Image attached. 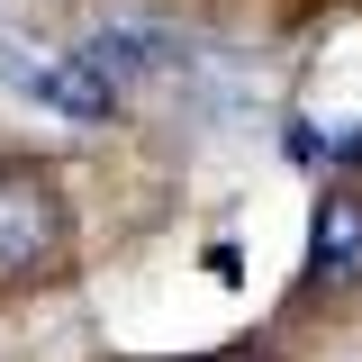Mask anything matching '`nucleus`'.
Wrapping results in <instances>:
<instances>
[{
	"mask_svg": "<svg viewBox=\"0 0 362 362\" xmlns=\"http://www.w3.org/2000/svg\"><path fill=\"white\" fill-rule=\"evenodd\" d=\"M73 235V209L45 173H0V281H37Z\"/></svg>",
	"mask_w": 362,
	"mask_h": 362,
	"instance_id": "obj_1",
	"label": "nucleus"
},
{
	"mask_svg": "<svg viewBox=\"0 0 362 362\" xmlns=\"http://www.w3.org/2000/svg\"><path fill=\"white\" fill-rule=\"evenodd\" d=\"M73 64L100 73L109 90H127V82H145V73H173V64H181V28H173V18H136V9H127V18L90 28Z\"/></svg>",
	"mask_w": 362,
	"mask_h": 362,
	"instance_id": "obj_2",
	"label": "nucleus"
},
{
	"mask_svg": "<svg viewBox=\"0 0 362 362\" xmlns=\"http://www.w3.org/2000/svg\"><path fill=\"white\" fill-rule=\"evenodd\" d=\"M308 290H362V190H326L308 218Z\"/></svg>",
	"mask_w": 362,
	"mask_h": 362,
	"instance_id": "obj_3",
	"label": "nucleus"
},
{
	"mask_svg": "<svg viewBox=\"0 0 362 362\" xmlns=\"http://www.w3.org/2000/svg\"><path fill=\"white\" fill-rule=\"evenodd\" d=\"M28 90H37L45 109H64V118H109V109H118V90L100 82V73H82L73 54H64V64H37V73H28Z\"/></svg>",
	"mask_w": 362,
	"mask_h": 362,
	"instance_id": "obj_4",
	"label": "nucleus"
},
{
	"mask_svg": "<svg viewBox=\"0 0 362 362\" xmlns=\"http://www.w3.org/2000/svg\"><path fill=\"white\" fill-rule=\"evenodd\" d=\"M335 154H362V127H354V136H344V145H335Z\"/></svg>",
	"mask_w": 362,
	"mask_h": 362,
	"instance_id": "obj_5",
	"label": "nucleus"
}]
</instances>
